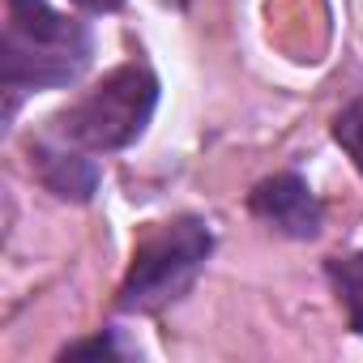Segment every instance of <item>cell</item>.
Masks as SVG:
<instances>
[{
  "label": "cell",
  "mask_w": 363,
  "mask_h": 363,
  "mask_svg": "<svg viewBox=\"0 0 363 363\" xmlns=\"http://www.w3.org/2000/svg\"><path fill=\"white\" fill-rule=\"evenodd\" d=\"M5 9L0 86L9 90V111L22 90H60L86 73L94 39L82 22L56 13L48 0H5Z\"/></svg>",
  "instance_id": "cell-1"
},
{
  "label": "cell",
  "mask_w": 363,
  "mask_h": 363,
  "mask_svg": "<svg viewBox=\"0 0 363 363\" xmlns=\"http://www.w3.org/2000/svg\"><path fill=\"white\" fill-rule=\"evenodd\" d=\"M154 107H158V77L145 65H120L90 94H82L69 111L52 120V137L86 154H111L145 133Z\"/></svg>",
  "instance_id": "cell-2"
},
{
  "label": "cell",
  "mask_w": 363,
  "mask_h": 363,
  "mask_svg": "<svg viewBox=\"0 0 363 363\" xmlns=\"http://www.w3.org/2000/svg\"><path fill=\"white\" fill-rule=\"evenodd\" d=\"M210 252H214V231L201 218H175V223L154 227L133 252L116 308L120 312H162L197 282Z\"/></svg>",
  "instance_id": "cell-3"
},
{
  "label": "cell",
  "mask_w": 363,
  "mask_h": 363,
  "mask_svg": "<svg viewBox=\"0 0 363 363\" xmlns=\"http://www.w3.org/2000/svg\"><path fill=\"white\" fill-rule=\"evenodd\" d=\"M248 210H252V218H261L269 231H278L286 240H316L320 223H325V210H320L316 193L295 171L261 179V184L248 193Z\"/></svg>",
  "instance_id": "cell-4"
},
{
  "label": "cell",
  "mask_w": 363,
  "mask_h": 363,
  "mask_svg": "<svg viewBox=\"0 0 363 363\" xmlns=\"http://www.w3.org/2000/svg\"><path fill=\"white\" fill-rule=\"evenodd\" d=\"M30 162L39 179L65 201H90L99 189V167L86 158V150L65 145L60 137H43L30 145Z\"/></svg>",
  "instance_id": "cell-5"
},
{
  "label": "cell",
  "mask_w": 363,
  "mask_h": 363,
  "mask_svg": "<svg viewBox=\"0 0 363 363\" xmlns=\"http://www.w3.org/2000/svg\"><path fill=\"white\" fill-rule=\"evenodd\" d=\"M325 269H329V282H333V291H337V303H342V312H346L350 333H363V252L333 257Z\"/></svg>",
  "instance_id": "cell-6"
},
{
  "label": "cell",
  "mask_w": 363,
  "mask_h": 363,
  "mask_svg": "<svg viewBox=\"0 0 363 363\" xmlns=\"http://www.w3.org/2000/svg\"><path fill=\"white\" fill-rule=\"evenodd\" d=\"M333 141L350 154V162L363 171V99H354L337 120H333Z\"/></svg>",
  "instance_id": "cell-7"
},
{
  "label": "cell",
  "mask_w": 363,
  "mask_h": 363,
  "mask_svg": "<svg viewBox=\"0 0 363 363\" xmlns=\"http://www.w3.org/2000/svg\"><path fill=\"white\" fill-rule=\"evenodd\" d=\"M65 354H124L116 342H111V333L107 337H90V342H77V346H69Z\"/></svg>",
  "instance_id": "cell-8"
},
{
  "label": "cell",
  "mask_w": 363,
  "mask_h": 363,
  "mask_svg": "<svg viewBox=\"0 0 363 363\" xmlns=\"http://www.w3.org/2000/svg\"><path fill=\"white\" fill-rule=\"evenodd\" d=\"M77 9H86V13H116L124 0H73Z\"/></svg>",
  "instance_id": "cell-9"
}]
</instances>
